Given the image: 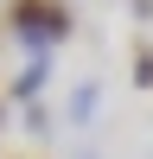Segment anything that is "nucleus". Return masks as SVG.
I'll use <instances>...</instances> for the list:
<instances>
[{
	"instance_id": "obj_4",
	"label": "nucleus",
	"mask_w": 153,
	"mask_h": 159,
	"mask_svg": "<svg viewBox=\"0 0 153 159\" xmlns=\"http://www.w3.org/2000/svg\"><path fill=\"white\" fill-rule=\"evenodd\" d=\"M134 83H140V89H153V45H147V38L134 45Z\"/></svg>"
},
{
	"instance_id": "obj_5",
	"label": "nucleus",
	"mask_w": 153,
	"mask_h": 159,
	"mask_svg": "<svg viewBox=\"0 0 153 159\" xmlns=\"http://www.w3.org/2000/svg\"><path fill=\"white\" fill-rule=\"evenodd\" d=\"M26 127H32V134H51V108H38V102H26Z\"/></svg>"
},
{
	"instance_id": "obj_3",
	"label": "nucleus",
	"mask_w": 153,
	"mask_h": 159,
	"mask_svg": "<svg viewBox=\"0 0 153 159\" xmlns=\"http://www.w3.org/2000/svg\"><path fill=\"white\" fill-rule=\"evenodd\" d=\"M96 102H102V89H96V83H76V89H70V102H64V115H70L76 127H89V121H96Z\"/></svg>"
},
{
	"instance_id": "obj_1",
	"label": "nucleus",
	"mask_w": 153,
	"mask_h": 159,
	"mask_svg": "<svg viewBox=\"0 0 153 159\" xmlns=\"http://www.w3.org/2000/svg\"><path fill=\"white\" fill-rule=\"evenodd\" d=\"M0 25H7V38H19L26 51H58L64 38L76 32V13L64 7V0H7V7H0Z\"/></svg>"
},
{
	"instance_id": "obj_6",
	"label": "nucleus",
	"mask_w": 153,
	"mask_h": 159,
	"mask_svg": "<svg viewBox=\"0 0 153 159\" xmlns=\"http://www.w3.org/2000/svg\"><path fill=\"white\" fill-rule=\"evenodd\" d=\"M134 7V19H153V0H128Z\"/></svg>"
},
{
	"instance_id": "obj_2",
	"label": "nucleus",
	"mask_w": 153,
	"mask_h": 159,
	"mask_svg": "<svg viewBox=\"0 0 153 159\" xmlns=\"http://www.w3.org/2000/svg\"><path fill=\"white\" fill-rule=\"evenodd\" d=\"M45 76H51V51H26V64L13 70V83H7V96H19V102H32L38 89H45Z\"/></svg>"
}]
</instances>
